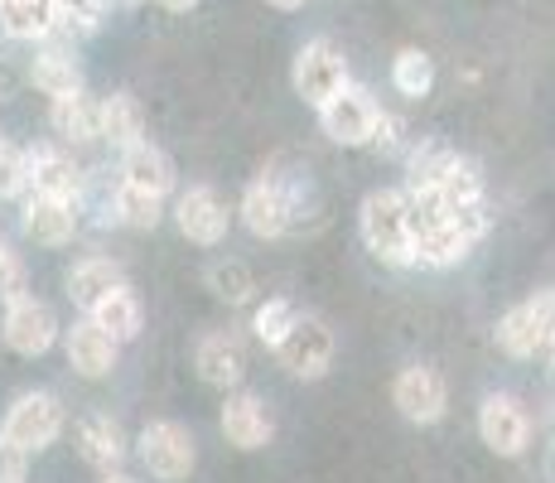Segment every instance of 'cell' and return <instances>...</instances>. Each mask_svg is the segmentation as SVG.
I'll list each match as a JSON object with an SVG mask.
<instances>
[{"label":"cell","mask_w":555,"mask_h":483,"mask_svg":"<svg viewBox=\"0 0 555 483\" xmlns=\"http://www.w3.org/2000/svg\"><path fill=\"white\" fill-rule=\"evenodd\" d=\"M488 228H493L488 203H468V208L430 213V218H411L415 266H425V271H450V266L468 262V252L488 238Z\"/></svg>","instance_id":"cell-1"},{"label":"cell","mask_w":555,"mask_h":483,"mask_svg":"<svg viewBox=\"0 0 555 483\" xmlns=\"http://www.w3.org/2000/svg\"><path fill=\"white\" fill-rule=\"evenodd\" d=\"M305 193H309V185H300V179L256 175L251 185L242 189L237 213H232V218H237L256 242H281L285 232L300 228V218H305V213H300V208H305Z\"/></svg>","instance_id":"cell-2"},{"label":"cell","mask_w":555,"mask_h":483,"mask_svg":"<svg viewBox=\"0 0 555 483\" xmlns=\"http://www.w3.org/2000/svg\"><path fill=\"white\" fill-rule=\"evenodd\" d=\"M358 238L391 271L415 266V238H411V208L401 189H372L358 208Z\"/></svg>","instance_id":"cell-3"},{"label":"cell","mask_w":555,"mask_h":483,"mask_svg":"<svg viewBox=\"0 0 555 483\" xmlns=\"http://www.w3.org/2000/svg\"><path fill=\"white\" fill-rule=\"evenodd\" d=\"M131 455L155 483H189L198 469V435L184 421H151L131 440Z\"/></svg>","instance_id":"cell-4"},{"label":"cell","mask_w":555,"mask_h":483,"mask_svg":"<svg viewBox=\"0 0 555 483\" xmlns=\"http://www.w3.org/2000/svg\"><path fill=\"white\" fill-rule=\"evenodd\" d=\"M68 431V406L59 402V392H44V386H29L15 402L5 406V421H0V435L10 445H20L25 455H44L53 449Z\"/></svg>","instance_id":"cell-5"},{"label":"cell","mask_w":555,"mask_h":483,"mask_svg":"<svg viewBox=\"0 0 555 483\" xmlns=\"http://www.w3.org/2000/svg\"><path fill=\"white\" fill-rule=\"evenodd\" d=\"M271 353H275V363L285 368V378L319 382V378H328V368H334V358H338V334H334V325H328L324 315L300 309L295 329L275 343Z\"/></svg>","instance_id":"cell-6"},{"label":"cell","mask_w":555,"mask_h":483,"mask_svg":"<svg viewBox=\"0 0 555 483\" xmlns=\"http://www.w3.org/2000/svg\"><path fill=\"white\" fill-rule=\"evenodd\" d=\"M551 334H555V285H541V290H531L527 300H517V305H512L507 315L498 319V329H493L498 348H503L507 358H517V363L546 353Z\"/></svg>","instance_id":"cell-7"},{"label":"cell","mask_w":555,"mask_h":483,"mask_svg":"<svg viewBox=\"0 0 555 483\" xmlns=\"http://www.w3.org/2000/svg\"><path fill=\"white\" fill-rule=\"evenodd\" d=\"M348 82H353V73H348V59H344V49H338L334 39H305V45L295 49L291 88H295L300 102L314 106V112L334 92H344Z\"/></svg>","instance_id":"cell-8"},{"label":"cell","mask_w":555,"mask_h":483,"mask_svg":"<svg viewBox=\"0 0 555 483\" xmlns=\"http://www.w3.org/2000/svg\"><path fill=\"white\" fill-rule=\"evenodd\" d=\"M82 189H88V169L78 165V155L68 145H59V141L25 145V193L63 199L82 208Z\"/></svg>","instance_id":"cell-9"},{"label":"cell","mask_w":555,"mask_h":483,"mask_svg":"<svg viewBox=\"0 0 555 483\" xmlns=\"http://www.w3.org/2000/svg\"><path fill=\"white\" fill-rule=\"evenodd\" d=\"M531 435H537V421L517 392H488L478 402V440L498 459H521L531 449Z\"/></svg>","instance_id":"cell-10"},{"label":"cell","mask_w":555,"mask_h":483,"mask_svg":"<svg viewBox=\"0 0 555 483\" xmlns=\"http://www.w3.org/2000/svg\"><path fill=\"white\" fill-rule=\"evenodd\" d=\"M169 218H175L179 238L194 246H222L232 232V208L212 185H189L169 199Z\"/></svg>","instance_id":"cell-11"},{"label":"cell","mask_w":555,"mask_h":483,"mask_svg":"<svg viewBox=\"0 0 555 483\" xmlns=\"http://www.w3.org/2000/svg\"><path fill=\"white\" fill-rule=\"evenodd\" d=\"M391 406L411 425H440L450 416V382L430 363H405L391 378Z\"/></svg>","instance_id":"cell-12"},{"label":"cell","mask_w":555,"mask_h":483,"mask_svg":"<svg viewBox=\"0 0 555 483\" xmlns=\"http://www.w3.org/2000/svg\"><path fill=\"white\" fill-rule=\"evenodd\" d=\"M59 339H63L59 309L39 295L15 300V305H5V315H0V343H5L15 358H44Z\"/></svg>","instance_id":"cell-13"},{"label":"cell","mask_w":555,"mask_h":483,"mask_svg":"<svg viewBox=\"0 0 555 483\" xmlns=\"http://www.w3.org/2000/svg\"><path fill=\"white\" fill-rule=\"evenodd\" d=\"M377 116H382V102L362 88V82H348L344 92H334L324 106H319V126H324V136L334 145H344V150L372 145Z\"/></svg>","instance_id":"cell-14"},{"label":"cell","mask_w":555,"mask_h":483,"mask_svg":"<svg viewBox=\"0 0 555 483\" xmlns=\"http://www.w3.org/2000/svg\"><path fill=\"white\" fill-rule=\"evenodd\" d=\"M218 431H222V440H228L232 449L256 455V449H266L275 440V411H271V402H266L261 392L237 386V392H222Z\"/></svg>","instance_id":"cell-15"},{"label":"cell","mask_w":555,"mask_h":483,"mask_svg":"<svg viewBox=\"0 0 555 483\" xmlns=\"http://www.w3.org/2000/svg\"><path fill=\"white\" fill-rule=\"evenodd\" d=\"M73 445H78L82 465L98 469V474H116V469H126V459H131V435H126V425L116 421L112 411L78 416V425H73Z\"/></svg>","instance_id":"cell-16"},{"label":"cell","mask_w":555,"mask_h":483,"mask_svg":"<svg viewBox=\"0 0 555 483\" xmlns=\"http://www.w3.org/2000/svg\"><path fill=\"white\" fill-rule=\"evenodd\" d=\"M63 358H68V368L78 372L82 382H106L116 368H121V343H116L106 329H98L88 315L73 319L68 329H63Z\"/></svg>","instance_id":"cell-17"},{"label":"cell","mask_w":555,"mask_h":483,"mask_svg":"<svg viewBox=\"0 0 555 483\" xmlns=\"http://www.w3.org/2000/svg\"><path fill=\"white\" fill-rule=\"evenodd\" d=\"M194 372L212 392H237L247 382V348L232 329H208L194 339Z\"/></svg>","instance_id":"cell-18"},{"label":"cell","mask_w":555,"mask_h":483,"mask_svg":"<svg viewBox=\"0 0 555 483\" xmlns=\"http://www.w3.org/2000/svg\"><path fill=\"white\" fill-rule=\"evenodd\" d=\"M20 232H25L35 246L44 252H59L82 232V208L63 199H39V193H25L20 199Z\"/></svg>","instance_id":"cell-19"},{"label":"cell","mask_w":555,"mask_h":483,"mask_svg":"<svg viewBox=\"0 0 555 483\" xmlns=\"http://www.w3.org/2000/svg\"><path fill=\"white\" fill-rule=\"evenodd\" d=\"M49 131H53V141L68 145V150L102 145V97H92L82 88L73 97L49 102Z\"/></svg>","instance_id":"cell-20"},{"label":"cell","mask_w":555,"mask_h":483,"mask_svg":"<svg viewBox=\"0 0 555 483\" xmlns=\"http://www.w3.org/2000/svg\"><path fill=\"white\" fill-rule=\"evenodd\" d=\"M116 179H121V185H131V189L155 193V199H175V193H179L175 160H169V150H159L155 141H141L135 150H126Z\"/></svg>","instance_id":"cell-21"},{"label":"cell","mask_w":555,"mask_h":483,"mask_svg":"<svg viewBox=\"0 0 555 483\" xmlns=\"http://www.w3.org/2000/svg\"><path fill=\"white\" fill-rule=\"evenodd\" d=\"M116 285H126V266L116 262V256H106V252L78 256V262L68 266V276H63V295H68L82 315H88L106 290H116Z\"/></svg>","instance_id":"cell-22"},{"label":"cell","mask_w":555,"mask_h":483,"mask_svg":"<svg viewBox=\"0 0 555 483\" xmlns=\"http://www.w3.org/2000/svg\"><path fill=\"white\" fill-rule=\"evenodd\" d=\"M29 82H35V88L44 92L49 102H59V97L82 92V88H88V82H82L78 49H68V45H53V39H44V45L35 49V59H29Z\"/></svg>","instance_id":"cell-23"},{"label":"cell","mask_w":555,"mask_h":483,"mask_svg":"<svg viewBox=\"0 0 555 483\" xmlns=\"http://www.w3.org/2000/svg\"><path fill=\"white\" fill-rule=\"evenodd\" d=\"M88 319L98 329H106L116 343H135L141 339V329H145V305H141V295H135V285L126 281V285H116V290H106V295L98 300V305L88 309Z\"/></svg>","instance_id":"cell-24"},{"label":"cell","mask_w":555,"mask_h":483,"mask_svg":"<svg viewBox=\"0 0 555 483\" xmlns=\"http://www.w3.org/2000/svg\"><path fill=\"white\" fill-rule=\"evenodd\" d=\"M141 141H151V126H145V112L131 92H106L102 97V145H112L116 155L135 150Z\"/></svg>","instance_id":"cell-25"},{"label":"cell","mask_w":555,"mask_h":483,"mask_svg":"<svg viewBox=\"0 0 555 483\" xmlns=\"http://www.w3.org/2000/svg\"><path fill=\"white\" fill-rule=\"evenodd\" d=\"M106 213H112V223H121V228H131V232H155L159 223L169 218V199H155V193L131 189V185H121V179H116Z\"/></svg>","instance_id":"cell-26"},{"label":"cell","mask_w":555,"mask_h":483,"mask_svg":"<svg viewBox=\"0 0 555 483\" xmlns=\"http://www.w3.org/2000/svg\"><path fill=\"white\" fill-rule=\"evenodd\" d=\"M0 35L15 45H44L53 35V0H0Z\"/></svg>","instance_id":"cell-27"},{"label":"cell","mask_w":555,"mask_h":483,"mask_svg":"<svg viewBox=\"0 0 555 483\" xmlns=\"http://www.w3.org/2000/svg\"><path fill=\"white\" fill-rule=\"evenodd\" d=\"M295 319H300V305H295L291 295L256 300V309H251V339L266 343V348H275V343H281L295 329Z\"/></svg>","instance_id":"cell-28"},{"label":"cell","mask_w":555,"mask_h":483,"mask_svg":"<svg viewBox=\"0 0 555 483\" xmlns=\"http://www.w3.org/2000/svg\"><path fill=\"white\" fill-rule=\"evenodd\" d=\"M391 88H397L405 102H421L435 88V59L425 49H401L391 59Z\"/></svg>","instance_id":"cell-29"},{"label":"cell","mask_w":555,"mask_h":483,"mask_svg":"<svg viewBox=\"0 0 555 483\" xmlns=\"http://www.w3.org/2000/svg\"><path fill=\"white\" fill-rule=\"evenodd\" d=\"M208 290L218 300H228V305H251L256 300V276L247 262H237V256H218V262L208 266Z\"/></svg>","instance_id":"cell-30"},{"label":"cell","mask_w":555,"mask_h":483,"mask_svg":"<svg viewBox=\"0 0 555 483\" xmlns=\"http://www.w3.org/2000/svg\"><path fill=\"white\" fill-rule=\"evenodd\" d=\"M25 295H35V290H29L25 262H20V252L10 242H0V309L15 305V300H25Z\"/></svg>","instance_id":"cell-31"},{"label":"cell","mask_w":555,"mask_h":483,"mask_svg":"<svg viewBox=\"0 0 555 483\" xmlns=\"http://www.w3.org/2000/svg\"><path fill=\"white\" fill-rule=\"evenodd\" d=\"M0 199H25V145L0 136Z\"/></svg>","instance_id":"cell-32"},{"label":"cell","mask_w":555,"mask_h":483,"mask_svg":"<svg viewBox=\"0 0 555 483\" xmlns=\"http://www.w3.org/2000/svg\"><path fill=\"white\" fill-rule=\"evenodd\" d=\"M401 145H405V122H401L397 112H387V106H382L377 131H372V150H382V155H397Z\"/></svg>","instance_id":"cell-33"},{"label":"cell","mask_w":555,"mask_h":483,"mask_svg":"<svg viewBox=\"0 0 555 483\" xmlns=\"http://www.w3.org/2000/svg\"><path fill=\"white\" fill-rule=\"evenodd\" d=\"M0 483H29V455L0 435Z\"/></svg>","instance_id":"cell-34"},{"label":"cell","mask_w":555,"mask_h":483,"mask_svg":"<svg viewBox=\"0 0 555 483\" xmlns=\"http://www.w3.org/2000/svg\"><path fill=\"white\" fill-rule=\"evenodd\" d=\"M159 5H165V10H169V15H189V10H194V5H198V0H159Z\"/></svg>","instance_id":"cell-35"},{"label":"cell","mask_w":555,"mask_h":483,"mask_svg":"<svg viewBox=\"0 0 555 483\" xmlns=\"http://www.w3.org/2000/svg\"><path fill=\"white\" fill-rule=\"evenodd\" d=\"M98 483H135V479H131V474H121V469H116V474H102Z\"/></svg>","instance_id":"cell-36"},{"label":"cell","mask_w":555,"mask_h":483,"mask_svg":"<svg viewBox=\"0 0 555 483\" xmlns=\"http://www.w3.org/2000/svg\"><path fill=\"white\" fill-rule=\"evenodd\" d=\"M266 5H275V10H300L305 0H266Z\"/></svg>","instance_id":"cell-37"},{"label":"cell","mask_w":555,"mask_h":483,"mask_svg":"<svg viewBox=\"0 0 555 483\" xmlns=\"http://www.w3.org/2000/svg\"><path fill=\"white\" fill-rule=\"evenodd\" d=\"M546 353H551V368H555V334H551V343H546Z\"/></svg>","instance_id":"cell-38"},{"label":"cell","mask_w":555,"mask_h":483,"mask_svg":"<svg viewBox=\"0 0 555 483\" xmlns=\"http://www.w3.org/2000/svg\"><path fill=\"white\" fill-rule=\"evenodd\" d=\"M121 5H141V0H121Z\"/></svg>","instance_id":"cell-39"}]
</instances>
